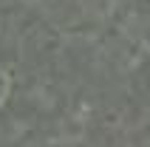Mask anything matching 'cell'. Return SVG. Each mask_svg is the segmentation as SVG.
Returning a JSON list of instances; mask_svg holds the SVG:
<instances>
[{"label": "cell", "mask_w": 150, "mask_h": 147, "mask_svg": "<svg viewBox=\"0 0 150 147\" xmlns=\"http://www.w3.org/2000/svg\"><path fill=\"white\" fill-rule=\"evenodd\" d=\"M8 93H11V76H8L6 68L0 65V107H3V102L8 99Z\"/></svg>", "instance_id": "cell-1"}]
</instances>
